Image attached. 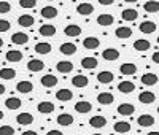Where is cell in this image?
I'll return each instance as SVG.
<instances>
[{
	"instance_id": "obj_1",
	"label": "cell",
	"mask_w": 159,
	"mask_h": 135,
	"mask_svg": "<svg viewBox=\"0 0 159 135\" xmlns=\"http://www.w3.org/2000/svg\"><path fill=\"white\" fill-rule=\"evenodd\" d=\"M76 13H80L81 16H89L94 13V5L92 3H80L76 7Z\"/></svg>"
},
{
	"instance_id": "obj_2",
	"label": "cell",
	"mask_w": 159,
	"mask_h": 135,
	"mask_svg": "<svg viewBox=\"0 0 159 135\" xmlns=\"http://www.w3.org/2000/svg\"><path fill=\"white\" fill-rule=\"evenodd\" d=\"M16 123L21 126H30L34 123V116L30 113H21L16 116Z\"/></svg>"
},
{
	"instance_id": "obj_3",
	"label": "cell",
	"mask_w": 159,
	"mask_h": 135,
	"mask_svg": "<svg viewBox=\"0 0 159 135\" xmlns=\"http://www.w3.org/2000/svg\"><path fill=\"white\" fill-rule=\"evenodd\" d=\"M11 42L15 45H25L29 42V35L27 34H22V32H16L11 35Z\"/></svg>"
},
{
	"instance_id": "obj_4",
	"label": "cell",
	"mask_w": 159,
	"mask_h": 135,
	"mask_svg": "<svg viewBox=\"0 0 159 135\" xmlns=\"http://www.w3.org/2000/svg\"><path fill=\"white\" fill-rule=\"evenodd\" d=\"M102 57L105 61H116L119 59V51L115 48H107L105 51H102Z\"/></svg>"
},
{
	"instance_id": "obj_5",
	"label": "cell",
	"mask_w": 159,
	"mask_h": 135,
	"mask_svg": "<svg viewBox=\"0 0 159 135\" xmlns=\"http://www.w3.org/2000/svg\"><path fill=\"white\" fill-rule=\"evenodd\" d=\"M105 124H107V119H105L103 116H100V115L92 116V118L89 119V126H91V127L100 129V127H105Z\"/></svg>"
},
{
	"instance_id": "obj_6",
	"label": "cell",
	"mask_w": 159,
	"mask_h": 135,
	"mask_svg": "<svg viewBox=\"0 0 159 135\" xmlns=\"http://www.w3.org/2000/svg\"><path fill=\"white\" fill-rule=\"evenodd\" d=\"M72 97H73V92L70 89H59L56 92V99L61 102H69V100H72Z\"/></svg>"
},
{
	"instance_id": "obj_7",
	"label": "cell",
	"mask_w": 159,
	"mask_h": 135,
	"mask_svg": "<svg viewBox=\"0 0 159 135\" xmlns=\"http://www.w3.org/2000/svg\"><path fill=\"white\" fill-rule=\"evenodd\" d=\"M134 111H135V106L130 103H121L118 106V113L123 116H130V115H134Z\"/></svg>"
},
{
	"instance_id": "obj_8",
	"label": "cell",
	"mask_w": 159,
	"mask_h": 135,
	"mask_svg": "<svg viewBox=\"0 0 159 135\" xmlns=\"http://www.w3.org/2000/svg\"><path fill=\"white\" fill-rule=\"evenodd\" d=\"M154 100H156V96L153 92H150V91H143V92H140V96H139V102H142L145 105L153 103Z\"/></svg>"
},
{
	"instance_id": "obj_9",
	"label": "cell",
	"mask_w": 159,
	"mask_h": 135,
	"mask_svg": "<svg viewBox=\"0 0 159 135\" xmlns=\"http://www.w3.org/2000/svg\"><path fill=\"white\" fill-rule=\"evenodd\" d=\"M113 22H115V18L111 15H108V13H102V15H99V18H97V24L103 25V27L111 25Z\"/></svg>"
},
{
	"instance_id": "obj_10",
	"label": "cell",
	"mask_w": 159,
	"mask_h": 135,
	"mask_svg": "<svg viewBox=\"0 0 159 135\" xmlns=\"http://www.w3.org/2000/svg\"><path fill=\"white\" fill-rule=\"evenodd\" d=\"M113 100H115V97L111 92H100L97 96V102L100 105H110V103H113Z\"/></svg>"
},
{
	"instance_id": "obj_11",
	"label": "cell",
	"mask_w": 159,
	"mask_h": 135,
	"mask_svg": "<svg viewBox=\"0 0 159 135\" xmlns=\"http://www.w3.org/2000/svg\"><path fill=\"white\" fill-rule=\"evenodd\" d=\"M64 34L67 37H78V35H81V27L76 24H70L64 29Z\"/></svg>"
},
{
	"instance_id": "obj_12",
	"label": "cell",
	"mask_w": 159,
	"mask_h": 135,
	"mask_svg": "<svg viewBox=\"0 0 159 135\" xmlns=\"http://www.w3.org/2000/svg\"><path fill=\"white\" fill-rule=\"evenodd\" d=\"M88 83H89V79H88V76H84V75H76V76L72 78V84H73L75 88H86Z\"/></svg>"
},
{
	"instance_id": "obj_13",
	"label": "cell",
	"mask_w": 159,
	"mask_h": 135,
	"mask_svg": "<svg viewBox=\"0 0 159 135\" xmlns=\"http://www.w3.org/2000/svg\"><path fill=\"white\" fill-rule=\"evenodd\" d=\"M137 123H139V126H142V127H150V126L154 124V118H153L151 115H140L139 119H137Z\"/></svg>"
},
{
	"instance_id": "obj_14",
	"label": "cell",
	"mask_w": 159,
	"mask_h": 135,
	"mask_svg": "<svg viewBox=\"0 0 159 135\" xmlns=\"http://www.w3.org/2000/svg\"><path fill=\"white\" fill-rule=\"evenodd\" d=\"M99 45H100V42H99V38H96V37H86L83 40V46L86 49H96V48H99Z\"/></svg>"
},
{
	"instance_id": "obj_15",
	"label": "cell",
	"mask_w": 159,
	"mask_h": 135,
	"mask_svg": "<svg viewBox=\"0 0 159 135\" xmlns=\"http://www.w3.org/2000/svg\"><path fill=\"white\" fill-rule=\"evenodd\" d=\"M27 69H29L30 72H42V70L45 69V62H43V61H38V59H32V61H29V64H27Z\"/></svg>"
},
{
	"instance_id": "obj_16",
	"label": "cell",
	"mask_w": 159,
	"mask_h": 135,
	"mask_svg": "<svg viewBox=\"0 0 159 135\" xmlns=\"http://www.w3.org/2000/svg\"><path fill=\"white\" fill-rule=\"evenodd\" d=\"M134 89H135V84L132 83V81H121V83L118 84V91L123 92V94H130Z\"/></svg>"
},
{
	"instance_id": "obj_17",
	"label": "cell",
	"mask_w": 159,
	"mask_h": 135,
	"mask_svg": "<svg viewBox=\"0 0 159 135\" xmlns=\"http://www.w3.org/2000/svg\"><path fill=\"white\" fill-rule=\"evenodd\" d=\"M119 72H121L124 76H129V75H134L137 72V67H135V64L127 62V64H123L121 67H119Z\"/></svg>"
},
{
	"instance_id": "obj_18",
	"label": "cell",
	"mask_w": 159,
	"mask_h": 135,
	"mask_svg": "<svg viewBox=\"0 0 159 135\" xmlns=\"http://www.w3.org/2000/svg\"><path fill=\"white\" fill-rule=\"evenodd\" d=\"M140 32L142 34H153L154 30H156V24L153 22V21H143L142 24H140Z\"/></svg>"
},
{
	"instance_id": "obj_19",
	"label": "cell",
	"mask_w": 159,
	"mask_h": 135,
	"mask_svg": "<svg viewBox=\"0 0 159 135\" xmlns=\"http://www.w3.org/2000/svg\"><path fill=\"white\" fill-rule=\"evenodd\" d=\"M56 69L61 72V73H70L73 70V64L69 62V61H59L57 65H56Z\"/></svg>"
},
{
	"instance_id": "obj_20",
	"label": "cell",
	"mask_w": 159,
	"mask_h": 135,
	"mask_svg": "<svg viewBox=\"0 0 159 135\" xmlns=\"http://www.w3.org/2000/svg\"><path fill=\"white\" fill-rule=\"evenodd\" d=\"M92 110V105L89 103V102H86V100H81V102H76V105H75V111H78V113H89Z\"/></svg>"
},
{
	"instance_id": "obj_21",
	"label": "cell",
	"mask_w": 159,
	"mask_h": 135,
	"mask_svg": "<svg viewBox=\"0 0 159 135\" xmlns=\"http://www.w3.org/2000/svg\"><path fill=\"white\" fill-rule=\"evenodd\" d=\"M37 110L40 113H43V115H49L54 111V105H52L51 102H40L38 106H37Z\"/></svg>"
},
{
	"instance_id": "obj_22",
	"label": "cell",
	"mask_w": 159,
	"mask_h": 135,
	"mask_svg": "<svg viewBox=\"0 0 159 135\" xmlns=\"http://www.w3.org/2000/svg\"><path fill=\"white\" fill-rule=\"evenodd\" d=\"M113 78H115V75L111 73V72H100L99 75H97V81L99 83H102V84H108V83H111L113 81Z\"/></svg>"
},
{
	"instance_id": "obj_23",
	"label": "cell",
	"mask_w": 159,
	"mask_h": 135,
	"mask_svg": "<svg viewBox=\"0 0 159 135\" xmlns=\"http://www.w3.org/2000/svg\"><path fill=\"white\" fill-rule=\"evenodd\" d=\"M115 35L118 38H129L132 35V29L127 25H121V27H118V29L115 30Z\"/></svg>"
},
{
	"instance_id": "obj_24",
	"label": "cell",
	"mask_w": 159,
	"mask_h": 135,
	"mask_svg": "<svg viewBox=\"0 0 159 135\" xmlns=\"http://www.w3.org/2000/svg\"><path fill=\"white\" fill-rule=\"evenodd\" d=\"M137 16H139V13H137V10H134V8H127V10H124L123 13H121V18L124 19V21H135L137 19Z\"/></svg>"
},
{
	"instance_id": "obj_25",
	"label": "cell",
	"mask_w": 159,
	"mask_h": 135,
	"mask_svg": "<svg viewBox=\"0 0 159 135\" xmlns=\"http://www.w3.org/2000/svg\"><path fill=\"white\" fill-rule=\"evenodd\" d=\"M40 13H42V16H43L45 19H52V18L57 16V10H56L54 7H43Z\"/></svg>"
},
{
	"instance_id": "obj_26",
	"label": "cell",
	"mask_w": 159,
	"mask_h": 135,
	"mask_svg": "<svg viewBox=\"0 0 159 135\" xmlns=\"http://www.w3.org/2000/svg\"><path fill=\"white\" fill-rule=\"evenodd\" d=\"M57 84V78L54 75H45L42 76V86L45 88H54Z\"/></svg>"
},
{
	"instance_id": "obj_27",
	"label": "cell",
	"mask_w": 159,
	"mask_h": 135,
	"mask_svg": "<svg viewBox=\"0 0 159 135\" xmlns=\"http://www.w3.org/2000/svg\"><path fill=\"white\" fill-rule=\"evenodd\" d=\"M57 124H59V126H64V127L73 124V116L69 115V113H62V115H59V116H57Z\"/></svg>"
},
{
	"instance_id": "obj_28",
	"label": "cell",
	"mask_w": 159,
	"mask_h": 135,
	"mask_svg": "<svg viewBox=\"0 0 159 135\" xmlns=\"http://www.w3.org/2000/svg\"><path fill=\"white\" fill-rule=\"evenodd\" d=\"M40 35L42 37H52L56 35V27L51 25V24H45L40 27Z\"/></svg>"
},
{
	"instance_id": "obj_29",
	"label": "cell",
	"mask_w": 159,
	"mask_h": 135,
	"mask_svg": "<svg viewBox=\"0 0 159 135\" xmlns=\"http://www.w3.org/2000/svg\"><path fill=\"white\" fill-rule=\"evenodd\" d=\"M140 79H142V83H143L145 86H154V84L157 83V76H156L154 73H145Z\"/></svg>"
},
{
	"instance_id": "obj_30",
	"label": "cell",
	"mask_w": 159,
	"mask_h": 135,
	"mask_svg": "<svg viewBox=\"0 0 159 135\" xmlns=\"http://www.w3.org/2000/svg\"><path fill=\"white\" fill-rule=\"evenodd\" d=\"M34 16L32 15H22V16H19L18 18V24L19 25H22V27H32L34 25Z\"/></svg>"
},
{
	"instance_id": "obj_31",
	"label": "cell",
	"mask_w": 159,
	"mask_h": 135,
	"mask_svg": "<svg viewBox=\"0 0 159 135\" xmlns=\"http://www.w3.org/2000/svg\"><path fill=\"white\" fill-rule=\"evenodd\" d=\"M59 51L62 54H65V56H72V54L76 52V46L73 43H62L61 48H59Z\"/></svg>"
},
{
	"instance_id": "obj_32",
	"label": "cell",
	"mask_w": 159,
	"mask_h": 135,
	"mask_svg": "<svg viewBox=\"0 0 159 135\" xmlns=\"http://www.w3.org/2000/svg\"><path fill=\"white\" fill-rule=\"evenodd\" d=\"M150 46H151L150 42H148V40H145V38H139V40H135V42H134V48L137 51H148Z\"/></svg>"
},
{
	"instance_id": "obj_33",
	"label": "cell",
	"mask_w": 159,
	"mask_h": 135,
	"mask_svg": "<svg viewBox=\"0 0 159 135\" xmlns=\"http://www.w3.org/2000/svg\"><path fill=\"white\" fill-rule=\"evenodd\" d=\"M97 59L96 57H83L81 59V67L83 69H89V70H92V69H96L97 67Z\"/></svg>"
},
{
	"instance_id": "obj_34",
	"label": "cell",
	"mask_w": 159,
	"mask_h": 135,
	"mask_svg": "<svg viewBox=\"0 0 159 135\" xmlns=\"http://www.w3.org/2000/svg\"><path fill=\"white\" fill-rule=\"evenodd\" d=\"M16 89L22 94H29L34 89V84L30 83V81H19V83L16 84Z\"/></svg>"
},
{
	"instance_id": "obj_35",
	"label": "cell",
	"mask_w": 159,
	"mask_h": 135,
	"mask_svg": "<svg viewBox=\"0 0 159 135\" xmlns=\"http://www.w3.org/2000/svg\"><path fill=\"white\" fill-rule=\"evenodd\" d=\"M21 105H22V102L18 97H10V99L5 100V106L8 108V110H18Z\"/></svg>"
},
{
	"instance_id": "obj_36",
	"label": "cell",
	"mask_w": 159,
	"mask_h": 135,
	"mask_svg": "<svg viewBox=\"0 0 159 135\" xmlns=\"http://www.w3.org/2000/svg\"><path fill=\"white\" fill-rule=\"evenodd\" d=\"M16 76V70L15 69H10V67H3L0 70V78L2 79H13Z\"/></svg>"
},
{
	"instance_id": "obj_37",
	"label": "cell",
	"mask_w": 159,
	"mask_h": 135,
	"mask_svg": "<svg viewBox=\"0 0 159 135\" xmlns=\"http://www.w3.org/2000/svg\"><path fill=\"white\" fill-rule=\"evenodd\" d=\"M22 59V52L21 51H16V49H10L7 52V61L10 62H19Z\"/></svg>"
},
{
	"instance_id": "obj_38",
	"label": "cell",
	"mask_w": 159,
	"mask_h": 135,
	"mask_svg": "<svg viewBox=\"0 0 159 135\" xmlns=\"http://www.w3.org/2000/svg\"><path fill=\"white\" fill-rule=\"evenodd\" d=\"M129 130H130V124L129 123H124V121H118V123H115V132L126 133Z\"/></svg>"
},
{
	"instance_id": "obj_39",
	"label": "cell",
	"mask_w": 159,
	"mask_h": 135,
	"mask_svg": "<svg viewBox=\"0 0 159 135\" xmlns=\"http://www.w3.org/2000/svg\"><path fill=\"white\" fill-rule=\"evenodd\" d=\"M143 10L147 13H157L159 11V2H156V0H150V2H147L143 5Z\"/></svg>"
},
{
	"instance_id": "obj_40",
	"label": "cell",
	"mask_w": 159,
	"mask_h": 135,
	"mask_svg": "<svg viewBox=\"0 0 159 135\" xmlns=\"http://www.w3.org/2000/svg\"><path fill=\"white\" fill-rule=\"evenodd\" d=\"M35 52H38V54H48V52H51V45L46 43V42L37 43L35 45Z\"/></svg>"
},
{
	"instance_id": "obj_41",
	"label": "cell",
	"mask_w": 159,
	"mask_h": 135,
	"mask_svg": "<svg viewBox=\"0 0 159 135\" xmlns=\"http://www.w3.org/2000/svg\"><path fill=\"white\" fill-rule=\"evenodd\" d=\"M11 10V5L10 2H5V0H0V15H5Z\"/></svg>"
},
{
	"instance_id": "obj_42",
	"label": "cell",
	"mask_w": 159,
	"mask_h": 135,
	"mask_svg": "<svg viewBox=\"0 0 159 135\" xmlns=\"http://www.w3.org/2000/svg\"><path fill=\"white\" fill-rule=\"evenodd\" d=\"M37 5L35 0H19V7L21 8H34Z\"/></svg>"
},
{
	"instance_id": "obj_43",
	"label": "cell",
	"mask_w": 159,
	"mask_h": 135,
	"mask_svg": "<svg viewBox=\"0 0 159 135\" xmlns=\"http://www.w3.org/2000/svg\"><path fill=\"white\" fill-rule=\"evenodd\" d=\"M0 135H15V129L11 126H2L0 127Z\"/></svg>"
},
{
	"instance_id": "obj_44",
	"label": "cell",
	"mask_w": 159,
	"mask_h": 135,
	"mask_svg": "<svg viewBox=\"0 0 159 135\" xmlns=\"http://www.w3.org/2000/svg\"><path fill=\"white\" fill-rule=\"evenodd\" d=\"M10 27H11L10 21H7V19H0V32H7V30H10Z\"/></svg>"
},
{
	"instance_id": "obj_45",
	"label": "cell",
	"mask_w": 159,
	"mask_h": 135,
	"mask_svg": "<svg viewBox=\"0 0 159 135\" xmlns=\"http://www.w3.org/2000/svg\"><path fill=\"white\" fill-rule=\"evenodd\" d=\"M151 59H153V62L159 64V51H156V52L153 54V57H151Z\"/></svg>"
},
{
	"instance_id": "obj_46",
	"label": "cell",
	"mask_w": 159,
	"mask_h": 135,
	"mask_svg": "<svg viewBox=\"0 0 159 135\" xmlns=\"http://www.w3.org/2000/svg\"><path fill=\"white\" fill-rule=\"evenodd\" d=\"M46 135H64V133H62L61 130H49Z\"/></svg>"
},
{
	"instance_id": "obj_47",
	"label": "cell",
	"mask_w": 159,
	"mask_h": 135,
	"mask_svg": "<svg viewBox=\"0 0 159 135\" xmlns=\"http://www.w3.org/2000/svg\"><path fill=\"white\" fill-rule=\"evenodd\" d=\"M21 135H38L35 130H25V132H22Z\"/></svg>"
},
{
	"instance_id": "obj_48",
	"label": "cell",
	"mask_w": 159,
	"mask_h": 135,
	"mask_svg": "<svg viewBox=\"0 0 159 135\" xmlns=\"http://www.w3.org/2000/svg\"><path fill=\"white\" fill-rule=\"evenodd\" d=\"M102 5H111V0H100Z\"/></svg>"
},
{
	"instance_id": "obj_49",
	"label": "cell",
	"mask_w": 159,
	"mask_h": 135,
	"mask_svg": "<svg viewBox=\"0 0 159 135\" xmlns=\"http://www.w3.org/2000/svg\"><path fill=\"white\" fill-rule=\"evenodd\" d=\"M3 92H5V86H3V84H0V96H2Z\"/></svg>"
},
{
	"instance_id": "obj_50",
	"label": "cell",
	"mask_w": 159,
	"mask_h": 135,
	"mask_svg": "<svg viewBox=\"0 0 159 135\" xmlns=\"http://www.w3.org/2000/svg\"><path fill=\"white\" fill-rule=\"evenodd\" d=\"M147 135H159V132H148Z\"/></svg>"
},
{
	"instance_id": "obj_51",
	"label": "cell",
	"mask_w": 159,
	"mask_h": 135,
	"mask_svg": "<svg viewBox=\"0 0 159 135\" xmlns=\"http://www.w3.org/2000/svg\"><path fill=\"white\" fill-rule=\"evenodd\" d=\"M2 119H3V111L0 110V121H2Z\"/></svg>"
},
{
	"instance_id": "obj_52",
	"label": "cell",
	"mask_w": 159,
	"mask_h": 135,
	"mask_svg": "<svg viewBox=\"0 0 159 135\" xmlns=\"http://www.w3.org/2000/svg\"><path fill=\"white\" fill-rule=\"evenodd\" d=\"M2 46H3V40H2V38H0V48H2Z\"/></svg>"
},
{
	"instance_id": "obj_53",
	"label": "cell",
	"mask_w": 159,
	"mask_h": 135,
	"mask_svg": "<svg viewBox=\"0 0 159 135\" xmlns=\"http://www.w3.org/2000/svg\"><path fill=\"white\" fill-rule=\"evenodd\" d=\"M92 135H100V133H92Z\"/></svg>"
},
{
	"instance_id": "obj_54",
	"label": "cell",
	"mask_w": 159,
	"mask_h": 135,
	"mask_svg": "<svg viewBox=\"0 0 159 135\" xmlns=\"http://www.w3.org/2000/svg\"><path fill=\"white\" fill-rule=\"evenodd\" d=\"M157 45H159V37H157Z\"/></svg>"
},
{
	"instance_id": "obj_55",
	"label": "cell",
	"mask_w": 159,
	"mask_h": 135,
	"mask_svg": "<svg viewBox=\"0 0 159 135\" xmlns=\"http://www.w3.org/2000/svg\"><path fill=\"white\" fill-rule=\"evenodd\" d=\"M157 113H159V106H157Z\"/></svg>"
}]
</instances>
